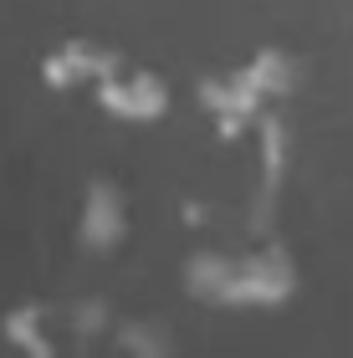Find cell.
Masks as SVG:
<instances>
[{"label": "cell", "instance_id": "cell-1", "mask_svg": "<svg viewBox=\"0 0 353 358\" xmlns=\"http://www.w3.org/2000/svg\"><path fill=\"white\" fill-rule=\"evenodd\" d=\"M302 287L297 256L282 241L251 251H195L185 262V292L210 307H282Z\"/></svg>", "mask_w": 353, "mask_h": 358}, {"label": "cell", "instance_id": "cell-2", "mask_svg": "<svg viewBox=\"0 0 353 358\" xmlns=\"http://www.w3.org/2000/svg\"><path fill=\"white\" fill-rule=\"evenodd\" d=\"M98 103L113 113V118H123V123H159L174 108V87H169L164 72L123 62L118 72H108L98 83Z\"/></svg>", "mask_w": 353, "mask_h": 358}, {"label": "cell", "instance_id": "cell-3", "mask_svg": "<svg viewBox=\"0 0 353 358\" xmlns=\"http://www.w3.org/2000/svg\"><path fill=\"white\" fill-rule=\"evenodd\" d=\"M134 236V200L118 179H92L82 194V215H77V246L92 256H113Z\"/></svg>", "mask_w": 353, "mask_h": 358}, {"label": "cell", "instance_id": "cell-4", "mask_svg": "<svg viewBox=\"0 0 353 358\" xmlns=\"http://www.w3.org/2000/svg\"><path fill=\"white\" fill-rule=\"evenodd\" d=\"M123 62L128 57L118 52V46H108V41L67 36L62 46H52V52L41 57V83L46 87H62V92H72V87H92V92H98V83L108 72H118Z\"/></svg>", "mask_w": 353, "mask_h": 358}, {"label": "cell", "instance_id": "cell-5", "mask_svg": "<svg viewBox=\"0 0 353 358\" xmlns=\"http://www.w3.org/2000/svg\"><path fill=\"white\" fill-rule=\"evenodd\" d=\"M6 338L21 353H36V358H52L62 348H82L77 322H72V302H21V307H10Z\"/></svg>", "mask_w": 353, "mask_h": 358}, {"label": "cell", "instance_id": "cell-6", "mask_svg": "<svg viewBox=\"0 0 353 358\" xmlns=\"http://www.w3.org/2000/svg\"><path fill=\"white\" fill-rule=\"evenodd\" d=\"M256 138H261V200H256V225H261V210L271 215V205L282 194V179H287V164H292V118L282 108H271L256 123Z\"/></svg>", "mask_w": 353, "mask_h": 358}, {"label": "cell", "instance_id": "cell-7", "mask_svg": "<svg viewBox=\"0 0 353 358\" xmlns=\"http://www.w3.org/2000/svg\"><path fill=\"white\" fill-rule=\"evenodd\" d=\"M240 72L251 77V87L261 92L266 103H292L302 92V83H308V62L297 52H287V46H261Z\"/></svg>", "mask_w": 353, "mask_h": 358}, {"label": "cell", "instance_id": "cell-8", "mask_svg": "<svg viewBox=\"0 0 353 358\" xmlns=\"http://www.w3.org/2000/svg\"><path fill=\"white\" fill-rule=\"evenodd\" d=\"M118 343L123 348H143V353H174V333L164 322H123Z\"/></svg>", "mask_w": 353, "mask_h": 358}]
</instances>
